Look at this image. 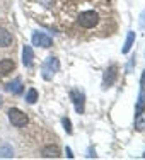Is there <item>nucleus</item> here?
I'll use <instances>...</instances> for the list:
<instances>
[{"label":"nucleus","instance_id":"6e6552de","mask_svg":"<svg viewBox=\"0 0 145 160\" xmlns=\"http://www.w3.org/2000/svg\"><path fill=\"white\" fill-rule=\"evenodd\" d=\"M143 111H145V89L140 87L138 101H137V104H135V118H142Z\"/></svg>","mask_w":145,"mask_h":160},{"label":"nucleus","instance_id":"0eeeda50","mask_svg":"<svg viewBox=\"0 0 145 160\" xmlns=\"http://www.w3.org/2000/svg\"><path fill=\"white\" fill-rule=\"evenodd\" d=\"M14 68H16V62L12 58H3L0 60V78L5 77V75L12 73Z\"/></svg>","mask_w":145,"mask_h":160},{"label":"nucleus","instance_id":"9d476101","mask_svg":"<svg viewBox=\"0 0 145 160\" xmlns=\"http://www.w3.org/2000/svg\"><path fill=\"white\" fill-rule=\"evenodd\" d=\"M41 155H43L44 158H60L62 157L58 147H55V145H46V147L41 150Z\"/></svg>","mask_w":145,"mask_h":160},{"label":"nucleus","instance_id":"423d86ee","mask_svg":"<svg viewBox=\"0 0 145 160\" xmlns=\"http://www.w3.org/2000/svg\"><path fill=\"white\" fill-rule=\"evenodd\" d=\"M118 78V65H109L108 68L104 70V75H102V87L108 89L111 87Z\"/></svg>","mask_w":145,"mask_h":160},{"label":"nucleus","instance_id":"39448f33","mask_svg":"<svg viewBox=\"0 0 145 160\" xmlns=\"http://www.w3.org/2000/svg\"><path fill=\"white\" fill-rule=\"evenodd\" d=\"M31 41H33V46H38V48H44V49H48V48H51L53 46V39L49 36H46L44 32H38V31H34L33 32V36H31Z\"/></svg>","mask_w":145,"mask_h":160},{"label":"nucleus","instance_id":"9b49d317","mask_svg":"<svg viewBox=\"0 0 145 160\" xmlns=\"http://www.w3.org/2000/svg\"><path fill=\"white\" fill-rule=\"evenodd\" d=\"M5 90L7 92H10V94H14V96H17V94H21L22 92V80L21 78H14L12 82H9L5 85Z\"/></svg>","mask_w":145,"mask_h":160},{"label":"nucleus","instance_id":"7ed1b4c3","mask_svg":"<svg viewBox=\"0 0 145 160\" xmlns=\"http://www.w3.org/2000/svg\"><path fill=\"white\" fill-rule=\"evenodd\" d=\"M7 118H9L10 124L16 126V128H24L26 124L29 123V118L17 108H10L9 111H7Z\"/></svg>","mask_w":145,"mask_h":160},{"label":"nucleus","instance_id":"2eb2a0df","mask_svg":"<svg viewBox=\"0 0 145 160\" xmlns=\"http://www.w3.org/2000/svg\"><path fill=\"white\" fill-rule=\"evenodd\" d=\"M36 101H38V90L34 89V87H31V89L26 92V102H28V104H34Z\"/></svg>","mask_w":145,"mask_h":160},{"label":"nucleus","instance_id":"aec40b11","mask_svg":"<svg viewBox=\"0 0 145 160\" xmlns=\"http://www.w3.org/2000/svg\"><path fill=\"white\" fill-rule=\"evenodd\" d=\"M140 85H145V70H143V73H142V78H140Z\"/></svg>","mask_w":145,"mask_h":160},{"label":"nucleus","instance_id":"4468645a","mask_svg":"<svg viewBox=\"0 0 145 160\" xmlns=\"http://www.w3.org/2000/svg\"><path fill=\"white\" fill-rule=\"evenodd\" d=\"M0 158H14V148L9 143L0 145Z\"/></svg>","mask_w":145,"mask_h":160},{"label":"nucleus","instance_id":"dca6fc26","mask_svg":"<svg viewBox=\"0 0 145 160\" xmlns=\"http://www.w3.org/2000/svg\"><path fill=\"white\" fill-rule=\"evenodd\" d=\"M62 124H63V129L67 131V135H72V133H74V128H72V121L68 119L67 116L62 118Z\"/></svg>","mask_w":145,"mask_h":160},{"label":"nucleus","instance_id":"412c9836","mask_svg":"<svg viewBox=\"0 0 145 160\" xmlns=\"http://www.w3.org/2000/svg\"><path fill=\"white\" fill-rule=\"evenodd\" d=\"M3 104V99H2V96H0V106H2Z\"/></svg>","mask_w":145,"mask_h":160},{"label":"nucleus","instance_id":"a211bd4d","mask_svg":"<svg viewBox=\"0 0 145 160\" xmlns=\"http://www.w3.org/2000/svg\"><path fill=\"white\" fill-rule=\"evenodd\" d=\"M65 153H67V157H68V158H74V153H72V150H70L68 147L65 148Z\"/></svg>","mask_w":145,"mask_h":160},{"label":"nucleus","instance_id":"4be33fe9","mask_svg":"<svg viewBox=\"0 0 145 160\" xmlns=\"http://www.w3.org/2000/svg\"><path fill=\"white\" fill-rule=\"evenodd\" d=\"M143 158H145V153H143Z\"/></svg>","mask_w":145,"mask_h":160},{"label":"nucleus","instance_id":"f3484780","mask_svg":"<svg viewBox=\"0 0 145 160\" xmlns=\"http://www.w3.org/2000/svg\"><path fill=\"white\" fill-rule=\"evenodd\" d=\"M138 24H140V28H145V10L142 14H140V17H138Z\"/></svg>","mask_w":145,"mask_h":160},{"label":"nucleus","instance_id":"20e7f679","mask_svg":"<svg viewBox=\"0 0 145 160\" xmlns=\"http://www.w3.org/2000/svg\"><path fill=\"white\" fill-rule=\"evenodd\" d=\"M77 22H79V26L84 28V29H92L94 26H97L99 16H97V12H94V10H85V12H80Z\"/></svg>","mask_w":145,"mask_h":160},{"label":"nucleus","instance_id":"6ab92c4d","mask_svg":"<svg viewBox=\"0 0 145 160\" xmlns=\"http://www.w3.org/2000/svg\"><path fill=\"white\" fill-rule=\"evenodd\" d=\"M87 157H89V158H96V157H97V155H96V150H92V148H91V150H89V155H87Z\"/></svg>","mask_w":145,"mask_h":160},{"label":"nucleus","instance_id":"f257e3e1","mask_svg":"<svg viewBox=\"0 0 145 160\" xmlns=\"http://www.w3.org/2000/svg\"><path fill=\"white\" fill-rule=\"evenodd\" d=\"M58 70H60V60L56 56H48L43 62V65H41V77L46 80V82H49V80H53V77L58 73Z\"/></svg>","mask_w":145,"mask_h":160},{"label":"nucleus","instance_id":"1a4fd4ad","mask_svg":"<svg viewBox=\"0 0 145 160\" xmlns=\"http://www.w3.org/2000/svg\"><path fill=\"white\" fill-rule=\"evenodd\" d=\"M33 62H34V53L31 46H24L22 48V63L26 68H33Z\"/></svg>","mask_w":145,"mask_h":160},{"label":"nucleus","instance_id":"f8f14e48","mask_svg":"<svg viewBox=\"0 0 145 160\" xmlns=\"http://www.w3.org/2000/svg\"><path fill=\"white\" fill-rule=\"evenodd\" d=\"M12 44V34L7 29L0 28V48H9Z\"/></svg>","mask_w":145,"mask_h":160},{"label":"nucleus","instance_id":"ddd939ff","mask_svg":"<svg viewBox=\"0 0 145 160\" xmlns=\"http://www.w3.org/2000/svg\"><path fill=\"white\" fill-rule=\"evenodd\" d=\"M135 32L133 31H130L128 34H127V41H125V46H123V49H121V53H123V55H128L130 53V49L133 48V43H135Z\"/></svg>","mask_w":145,"mask_h":160},{"label":"nucleus","instance_id":"f03ea898","mask_svg":"<svg viewBox=\"0 0 145 160\" xmlns=\"http://www.w3.org/2000/svg\"><path fill=\"white\" fill-rule=\"evenodd\" d=\"M68 97H70L77 114H84V111H85V92L82 89H72L68 92Z\"/></svg>","mask_w":145,"mask_h":160}]
</instances>
